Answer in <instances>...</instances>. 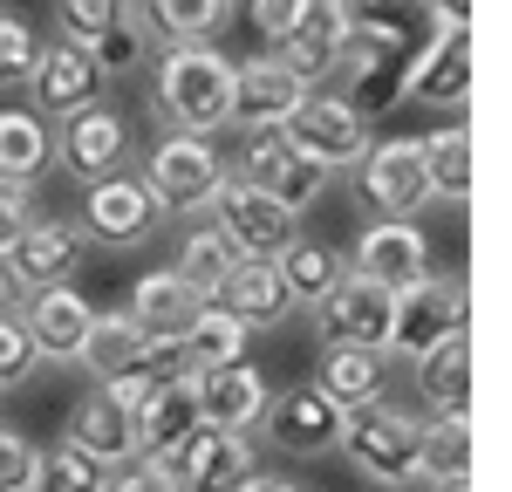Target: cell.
Instances as JSON below:
<instances>
[{
    "label": "cell",
    "mask_w": 512,
    "mask_h": 492,
    "mask_svg": "<svg viewBox=\"0 0 512 492\" xmlns=\"http://www.w3.org/2000/svg\"><path fill=\"white\" fill-rule=\"evenodd\" d=\"M212 308H226L233 322L246 328H274L294 301H287V281H280L274 260H253V253H233V267L212 281V294H205Z\"/></svg>",
    "instance_id": "44dd1931"
},
{
    "label": "cell",
    "mask_w": 512,
    "mask_h": 492,
    "mask_svg": "<svg viewBox=\"0 0 512 492\" xmlns=\"http://www.w3.org/2000/svg\"><path fill=\"white\" fill-rule=\"evenodd\" d=\"M103 486H110V465L62 438L55 451H41V458H35V486H28V492H103Z\"/></svg>",
    "instance_id": "d590c367"
},
{
    "label": "cell",
    "mask_w": 512,
    "mask_h": 492,
    "mask_svg": "<svg viewBox=\"0 0 512 492\" xmlns=\"http://www.w3.org/2000/svg\"><path fill=\"white\" fill-rule=\"evenodd\" d=\"M390 301H396L390 287H376L369 274L349 267L315 315H321V328H328V342H355V349H383V356H390Z\"/></svg>",
    "instance_id": "e0dca14e"
},
{
    "label": "cell",
    "mask_w": 512,
    "mask_h": 492,
    "mask_svg": "<svg viewBox=\"0 0 512 492\" xmlns=\"http://www.w3.org/2000/svg\"><path fill=\"white\" fill-rule=\"evenodd\" d=\"M239 492H301V486H294V479H260V472H253Z\"/></svg>",
    "instance_id": "c3c4849f"
},
{
    "label": "cell",
    "mask_w": 512,
    "mask_h": 492,
    "mask_svg": "<svg viewBox=\"0 0 512 492\" xmlns=\"http://www.w3.org/2000/svg\"><path fill=\"white\" fill-rule=\"evenodd\" d=\"M137 21L158 28V35H171V41H212L233 21V0H144Z\"/></svg>",
    "instance_id": "e575fe53"
},
{
    "label": "cell",
    "mask_w": 512,
    "mask_h": 492,
    "mask_svg": "<svg viewBox=\"0 0 512 492\" xmlns=\"http://www.w3.org/2000/svg\"><path fill=\"white\" fill-rule=\"evenodd\" d=\"M424 171H431V199L465 205L472 199V130L444 123L437 137H424Z\"/></svg>",
    "instance_id": "1f68e13d"
},
{
    "label": "cell",
    "mask_w": 512,
    "mask_h": 492,
    "mask_svg": "<svg viewBox=\"0 0 512 492\" xmlns=\"http://www.w3.org/2000/svg\"><path fill=\"white\" fill-rule=\"evenodd\" d=\"M164 472H171L178 492H239L260 465H253V438H246V431L198 424L178 451H164Z\"/></svg>",
    "instance_id": "9c48e42d"
},
{
    "label": "cell",
    "mask_w": 512,
    "mask_h": 492,
    "mask_svg": "<svg viewBox=\"0 0 512 492\" xmlns=\"http://www.w3.org/2000/svg\"><path fill=\"white\" fill-rule=\"evenodd\" d=\"M28 96H35V110H48V117L62 123L69 110H82V103L103 96V69H96V55H89L82 41H48L35 76H28Z\"/></svg>",
    "instance_id": "d6986e66"
},
{
    "label": "cell",
    "mask_w": 512,
    "mask_h": 492,
    "mask_svg": "<svg viewBox=\"0 0 512 492\" xmlns=\"http://www.w3.org/2000/svg\"><path fill=\"white\" fill-rule=\"evenodd\" d=\"M89 55H96V69H103V76H123V69H137V62H144V21H137V14L110 21L103 35L89 41Z\"/></svg>",
    "instance_id": "f35d334b"
},
{
    "label": "cell",
    "mask_w": 512,
    "mask_h": 492,
    "mask_svg": "<svg viewBox=\"0 0 512 492\" xmlns=\"http://www.w3.org/2000/svg\"><path fill=\"white\" fill-rule=\"evenodd\" d=\"M396 96H410V103H451L458 110L472 96V21H437L431 35L410 48Z\"/></svg>",
    "instance_id": "52a82bcc"
},
{
    "label": "cell",
    "mask_w": 512,
    "mask_h": 492,
    "mask_svg": "<svg viewBox=\"0 0 512 492\" xmlns=\"http://www.w3.org/2000/svg\"><path fill=\"white\" fill-rule=\"evenodd\" d=\"M55 158V137L35 110H0V185H35L41 171Z\"/></svg>",
    "instance_id": "f546056e"
},
{
    "label": "cell",
    "mask_w": 512,
    "mask_h": 492,
    "mask_svg": "<svg viewBox=\"0 0 512 492\" xmlns=\"http://www.w3.org/2000/svg\"><path fill=\"white\" fill-rule=\"evenodd\" d=\"M417 465L424 479H472V417H431L417 431Z\"/></svg>",
    "instance_id": "836d02e7"
},
{
    "label": "cell",
    "mask_w": 512,
    "mask_h": 492,
    "mask_svg": "<svg viewBox=\"0 0 512 492\" xmlns=\"http://www.w3.org/2000/svg\"><path fill=\"white\" fill-rule=\"evenodd\" d=\"M417 431H424V417L403 404H362L342 417V438L335 451H349V465L362 479H376V486H417L424 479V465H417Z\"/></svg>",
    "instance_id": "7a4b0ae2"
},
{
    "label": "cell",
    "mask_w": 512,
    "mask_h": 492,
    "mask_svg": "<svg viewBox=\"0 0 512 492\" xmlns=\"http://www.w3.org/2000/svg\"><path fill=\"white\" fill-rule=\"evenodd\" d=\"M158 110L171 117V130L212 137L233 117V62L212 41H171L158 62Z\"/></svg>",
    "instance_id": "6da1fadb"
},
{
    "label": "cell",
    "mask_w": 512,
    "mask_h": 492,
    "mask_svg": "<svg viewBox=\"0 0 512 492\" xmlns=\"http://www.w3.org/2000/svg\"><path fill=\"white\" fill-rule=\"evenodd\" d=\"M226 178H233V171L212 151V137H192V130H171L158 151L144 158V185H151V199H158L164 212H205V205L219 199Z\"/></svg>",
    "instance_id": "277c9868"
},
{
    "label": "cell",
    "mask_w": 512,
    "mask_h": 492,
    "mask_svg": "<svg viewBox=\"0 0 512 492\" xmlns=\"http://www.w3.org/2000/svg\"><path fill=\"white\" fill-rule=\"evenodd\" d=\"M226 267H233V246H226V233H219V226H198V233H185L178 260H171V274H185L198 294H212V281H219Z\"/></svg>",
    "instance_id": "8d00e7d4"
},
{
    "label": "cell",
    "mask_w": 512,
    "mask_h": 492,
    "mask_svg": "<svg viewBox=\"0 0 512 492\" xmlns=\"http://www.w3.org/2000/svg\"><path fill=\"white\" fill-rule=\"evenodd\" d=\"M315 390L335 410H362L383 397V349H355V342H328L315 363Z\"/></svg>",
    "instance_id": "4316f807"
},
{
    "label": "cell",
    "mask_w": 512,
    "mask_h": 492,
    "mask_svg": "<svg viewBox=\"0 0 512 492\" xmlns=\"http://www.w3.org/2000/svg\"><path fill=\"white\" fill-rule=\"evenodd\" d=\"M280 137L301 151V158H315L321 171H335V164H355L369 151V117L355 110L349 96H301L294 103V117L280 123Z\"/></svg>",
    "instance_id": "ba28073f"
},
{
    "label": "cell",
    "mask_w": 512,
    "mask_h": 492,
    "mask_svg": "<svg viewBox=\"0 0 512 492\" xmlns=\"http://www.w3.org/2000/svg\"><path fill=\"white\" fill-rule=\"evenodd\" d=\"M205 212H219L226 246H233V253H253V260H280L287 240H301V212H287L280 199H267L253 178H226L219 199L205 205Z\"/></svg>",
    "instance_id": "8992f818"
},
{
    "label": "cell",
    "mask_w": 512,
    "mask_h": 492,
    "mask_svg": "<svg viewBox=\"0 0 512 492\" xmlns=\"http://www.w3.org/2000/svg\"><path fill=\"white\" fill-rule=\"evenodd\" d=\"M123 151H130V130H123V117L103 103V96L55 123V158H62V171H76L82 185L110 178V171L123 164Z\"/></svg>",
    "instance_id": "4fadbf2b"
},
{
    "label": "cell",
    "mask_w": 512,
    "mask_h": 492,
    "mask_svg": "<svg viewBox=\"0 0 512 492\" xmlns=\"http://www.w3.org/2000/svg\"><path fill=\"white\" fill-rule=\"evenodd\" d=\"M62 438H69L76 451H89V458H103L110 472L137 458V424H130V404H117L110 390H89V397L69 410V431H62Z\"/></svg>",
    "instance_id": "d4e9b609"
},
{
    "label": "cell",
    "mask_w": 512,
    "mask_h": 492,
    "mask_svg": "<svg viewBox=\"0 0 512 492\" xmlns=\"http://www.w3.org/2000/svg\"><path fill=\"white\" fill-rule=\"evenodd\" d=\"M246 14H253V28H260V35H267V41L280 48V41L294 35V21L308 14V0H253Z\"/></svg>",
    "instance_id": "ee69618b"
},
{
    "label": "cell",
    "mask_w": 512,
    "mask_h": 492,
    "mask_svg": "<svg viewBox=\"0 0 512 492\" xmlns=\"http://www.w3.org/2000/svg\"><path fill=\"white\" fill-rule=\"evenodd\" d=\"M103 492H178V486H171L164 458H144V451H137L130 465H117V472H110V486H103Z\"/></svg>",
    "instance_id": "7bdbcfd3"
},
{
    "label": "cell",
    "mask_w": 512,
    "mask_h": 492,
    "mask_svg": "<svg viewBox=\"0 0 512 492\" xmlns=\"http://www.w3.org/2000/svg\"><path fill=\"white\" fill-rule=\"evenodd\" d=\"M355 205L376 219H417L431 205V171H424V137H390L355 158Z\"/></svg>",
    "instance_id": "3957f363"
},
{
    "label": "cell",
    "mask_w": 512,
    "mask_h": 492,
    "mask_svg": "<svg viewBox=\"0 0 512 492\" xmlns=\"http://www.w3.org/2000/svg\"><path fill=\"white\" fill-rule=\"evenodd\" d=\"M28 294H35V287L21 281V274H14V260L0 253V315H21V301H28Z\"/></svg>",
    "instance_id": "bcb514c9"
},
{
    "label": "cell",
    "mask_w": 512,
    "mask_h": 492,
    "mask_svg": "<svg viewBox=\"0 0 512 492\" xmlns=\"http://www.w3.org/2000/svg\"><path fill=\"white\" fill-rule=\"evenodd\" d=\"M308 89L315 82L301 76V69H287L280 55H253V62L233 69V117L226 123H239V130H280Z\"/></svg>",
    "instance_id": "9a60e30c"
},
{
    "label": "cell",
    "mask_w": 512,
    "mask_h": 492,
    "mask_svg": "<svg viewBox=\"0 0 512 492\" xmlns=\"http://www.w3.org/2000/svg\"><path fill=\"white\" fill-rule=\"evenodd\" d=\"M274 267H280V281H287V301L294 308H321L335 294V281L349 274V260L321 240H287V253H280Z\"/></svg>",
    "instance_id": "4dcf8cb0"
},
{
    "label": "cell",
    "mask_w": 512,
    "mask_h": 492,
    "mask_svg": "<svg viewBox=\"0 0 512 492\" xmlns=\"http://www.w3.org/2000/svg\"><path fill=\"white\" fill-rule=\"evenodd\" d=\"M349 267L396 294V287H410V281H424V274H431V240L417 233V219H376V226L355 240Z\"/></svg>",
    "instance_id": "ac0fdd59"
},
{
    "label": "cell",
    "mask_w": 512,
    "mask_h": 492,
    "mask_svg": "<svg viewBox=\"0 0 512 492\" xmlns=\"http://www.w3.org/2000/svg\"><path fill=\"white\" fill-rule=\"evenodd\" d=\"M246 342H253V328L233 322L226 308H212V301H205V315L185 328L178 356H185V369H219V363H239V356H246Z\"/></svg>",
    "instance_id": "d6a6232c"
},
{
    "label": "cell",
    "mask_w": 512,
    "mask_h": 492,
    "mask_svg": "<svg viewBox=\"0 0 512 492\" xmlns=\"http://www.w3.org/2000/svg\"><path fill=\"white\" fill-rule=\"evenodd\" d=\"M35 438L28 431H14V424H0V492H28L35 486Z\"/></svg>",
    "instance_id": "b9f144b4"
},
{
    "label": "cell",
    "mask_w": 512,
    "mask_h": 492,
    "mask_svg": "<svg viewBox=\"0 0 512 492\" xmlns=\"http://www.w3.org/2000/svg\"><path fill=\"white\" fill-rule=\"evenodd\" d=\"M41 48H48V41H41L35 21H28V14H14V7H0V89L35 76Z\"/></svg>",
    "instance_id": "74e56055"
},
{
    "label": "cell",
    "mask_w": 512,
    "mask_h": 492,
    "mask_svg": "<svg viewBox=\"0 0 512 492\" xmlns=\"http://www.w3.org/2000/svg\"><path fill=\"white\" fill-rule=\"evenodd\" d=\"M342 41H349V28L335 21V7H328V0H308V14L294 21V35L280 41V62H287V69H301L308 82H321V76H335Z\"/></svg>",
    "instance_id": "f1b7e54d"
},
{
    "label": "cell",
    "mask_w": 512,
    "mask_h": 492,
    "mask_svg": "<svg viewBox=\"0 0 512 492\" xmlns=\"http://www.w3.org/2000/svg\"><path fill=\"white\" fill-rule=\"evenodd\" d=\"M76 363L89 369L96 383H110V376H130V369H144V376H171V369H185V356H178V342H151L123 308H103Z\"/></svg>",
    "instance_id": "30bf717a"
},
{
    "label": "cell",
    "mask_w": 512,
    "mask_h": 492,
    "mask_svg": "<svg viewBox=\"0 0 512 492\" xmlns=\"http://www.w3.org/2000/svg\"><path fill=\"white\" fill-rule=\"evenodd\" d=\"M28 219H35V212H28V192H21V185H0V253L21 240Z\"/></svg>",
    "instance_id": "f6af8a7d"
},
{
    "label": "cell",
    "mask_w": 512,
    "mask_h": 492,
    "mask_svg": "<svg viewBox=\"0 0 512 492\" xmlns=\"http://www.w3.org/2000/svg\"><path fill=\"white\" fill-rule=\"evenodd\" d=\"M41 363L35 335H28V322L21 315H0V390H14V383H28Z\"/></svg>",
    "instance_id": "60d3db41"
},
{
    "label": "cell",
    "mask_w": 512,
    "mask_h": 492,
    "mask_svg": "<svg viewBox=\"0 0 512 492\" xmlns=\"http://www.w3.org/2000/svg\"><path fill=\"white\" fill-rule=\"evenodd\" d=\"M267 376L246 363H219V369H198V410H205V424H219V431H253L260 424V410H267Z\"/></svg>",
    "instance_id": "cb8c5ba5"
},
{
    "label": "cell",
    "mask_w": 512,
    "mask_h": 492,
    "mask_svg": "<svg viewBox=\"0 0 512 492\" xmlns=\"http://www.w3.org/2000/svg\"><path fill=\"white\" fill-rule=\"evenodd\" d=\"M82 246H89V233L69 226V219H28L21 240L7 246V260H14V274L28 287H55L82 267Z\"/></svg>",
    "instance_id": "7402d4cb"
},
{
    "label": "cell",
    "mask_w": 512,
    "mask_h": 492,
    "mask_svg": "<svg viewBox=\"0 0 512 492\" xmlns=\"http://www.w3.org/2000/svg\"><path fill=\"white\" fill-rule=\"evenodd\" d=\"M417 390L431 417H472V335H444L431 356H417Z\"/></svg>",
    "instance_id": "484cf974"
},
{
    "label": "cell",
    "mask_w": 512,
    "mask_h": 492,
    "mask_svg": "<svg viewBox=\"0 0 512 492\" xmlns=\"http://www.w3.org/2000/svg\"><path fill=\"white\" fill-rule=\"evenodd\" d=\"M130 424H137V451H144V458L178 451L198 424H205V410H198V369H171L164 383H151L144 404L130 410Z\"/></svg>",
    "instance_id": "2e32d148"
},
{
    "label": "cell",
    "mask_w": 512,
    "mask_h": 492,
    "mask_svg": "<svg viewBox=\"0 0 512 492\" xmlns=\"http://www.w3.org/2000/svg\"><path fill=\"white\" fill-rule=\"evenodd\" d=\"M342 417H349V410H335V404L315 390V383L280 390V397H267V410H260L267 445L287 451V458H321V451H335V438H342Z\"/></svg>",
    "instance_id": "5bb4252c"
},
{
    "label": "cell",
    "mask_w": 512,
    "mask_h": 492,
    "mask_svg": "<svg viewBox=\"0 0 512 492\" xmlns=\"http://www.w3.org/2000/svg\"><path fill=\"white\" fill-rule=\"evenodd\" d=\"M158 226H164V205L151 199L144 178L110 171V178H96L89 199H82V233L103 240V246H137V240H151Z\"/></svg>",
    "instance_id": "7c38bea8"
},
{
    "label": "cell",
    "mask_w": 512,
    "mask_h": 492,
    "mask_svg": "<svg viewBox=\"0 0 512 492\" xmlns=\"http://www.w3.org/2000/svg\"><path fill=\"white\" fill-rule=\"evenodd\" d=\"M465 328V281L458 274H424V281L396 287L390 301V349L396 356H431L444 335Z\"/></svg>",
    "instance_id": "5b68a950"
},
{
    "label": "cell",
    "mask_w": 512,
    "mask_h": 492,
    "mask_svg": "<svg viewBox=\"0 0 512 492\" xmlns=\"http://www.w3.org/2000/svg\"><path fill=\"white\" fill-rule=\"evenodd\" d=\"M431 21H472V0H431Z\"/></svg>",
    "instance_id": "7dc6e473"
},
{
    "label": "cell",
    "mask_w": 512,
    "mask_h": 492,
    "mask_svg": "<svg viewBox=\"0 0 512 492\" xmlns=\"http://www.w3.org/2000/svg\"><path fill=\"white\" fill-rule=\"evenodd\" d=\"M123 315L144 328L151 342H185V328L205 315V294H198L185 274L164 267V274H144V281L130 287V308H123Z\"/></svg>",
    "instance_id": "603a6c76"
},
{
    "label": "cell",
    "mask_w": 512,
    "mask_h": 492,
    "mask_svg": "<svg viewBox=\"0 0 512 492\" xmlns=\"http://www.w3.org/2000/svg\"><path fill=\"white\" fill-rule=\"evenodd\" d=\"M239 178H253L267 199H280L287 212H308L321 199V185H328V171L315 158H301L280 130H246V144H239Z\"/></svg>",
    "instance_id": "8fae6325"
},
{
    "label": "cell",
    "mask_w": 512,
    "mask_h": 492,
    "mask_svg": "<svg viewBox=\"0 0 512 492\" xmlns=\"http://www.w3.org/2000/svg\"><path fill=\"white\" fill-rule=\"evenodd\" d=\"M437 492H472V479H444V486H437Z\"/></svg>",
    "instance_id": "681fc988"
},
{
    "label": "cell",
    "mask_w": 512,
    "mask_h": 492,
    "mask_svg": "<svg viewBox=\"0 0 512 492\" xmlns=\"http://www.w3.org/2000/svg\"><path fill=\"white\" fill-rule=\"evenodd\" d=\"M21 322H28V335H35V349L48 363H76L89 328H96V308H89L69 281H55V287H35V294L21 301Z\"/></svg>",
    "instance_id": "ffe728a7"
},
{
    "label": "cell",
    "mask_w": 512,
    "mask_h": 492,
    "mask_svg": "<svg viewBox=\"0 0 512 492\" xmlns=\"http://www.w3.org/2000/svg\"><path fill=\"white\" fill-rule=\"evenodd\" d=\"M123 14H130V0H62V7H55V28H62V41H82V48H89V41L103 35L110 21H123Z\"/></svg>",
    "instance_id": "ab89813d"
},
{
    "label": "cell",
    "mask_w": 512,
    "mask_h": 492,
    "mask_svg": "<svg viewBox=\"0 0 512 492\" xmlns=\"http://www.w3.org/2000/svg\"><path fill=\"white\" fill-rule=\"evenodd\" d=\"M328 7L349 35H383V41H403V48H417L437 28L431 0H328Z\"/></svg>",
    "instance_id": "83f0119b"
}]
</instances>
